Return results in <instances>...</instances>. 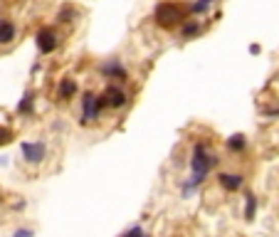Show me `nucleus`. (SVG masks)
Masks as SVG:
<instances>
[{"mask_svg":"<svg viewBox=\"0 0 279 237\" xmlns=\"http://www.w3.org/2000/svg\"><path fill=\"white\" fill-rule=\"evenodd\" d=\"M215 163H218V156L210 154L208 146L203 141H198L196 146H193V154H190V178H185L181 183L183 198H190L203 183L208 181L210 170L215 168Z\"/></svg>","mask_w":279,"mask_h":237,"instance_id":"obj_1","label":"nucleus"},{"mask_svg":"<svg viewBox=\"0 0 279 237\" xmlns=\"http://www.w3.org/2000/svg\"><path fill=\"white\" fill-rule=\"evenodd\" d=\"M185 15H188V8H181L178 3H170V0H163V3L156 5L154 20L161 28H176V25L185 23Z\"/></svg>","mask_w":279,"mask_h":237,"instance_id":"obj_2","label":"nucleus"},{"mask_svg":"<svg viewBox=\"0 0 279 237\" xmlns=\"http://www.w3.org/2000/svg\"><path fill=\"white\" fill-rule=\"evenodd\" d=\"M104 112V104H101V97L94 94V92H84L82 94V116H79V124H94Z\"/></svg>","mask_w":279,"mask_h":237,"instance_id":"obj_3","label":"nucleus"},{"mask_svg":"<svg viewBox=\"0 0 279 237\" xmlns=\"http://www.w3.org/2000/svg\"><path fill=\"white\" fill-rule=\"evenodd\" d=\"M20 154H23V161L30 163V166H40L47 156V146L45 141H23L20 143Z\"/></svg>","mask_w":279,"mask_h":237,"instance_id":"obj_4","label":"nucleus"},{"mask_svg":"<svg viewBox=\"0 0 279 237\" xmlns=\"http://www.w3.org/2000/svg\"><path fill=\"white\" fill-rule=\"evenodd\" d=\"M99 74L106 77V79H114V82H126L128 79V70L124 67L121 59H106L99 64Z\"/></svg>","mask_w":279,"mask_h":237,"instance_id":"obj_5","label":"nucleus"},{"mask_svg":"<svg viewBox=\"0 0 279 237\" xmlns=\"http://www.w3.org/2000/svg\"><path fill=\"white\" fill-rule=\"evenodd\" d=\"M101 101H104V106H109V109H124L126 104H128V97H126V92L119 84H109V87L101 92Z\"/></svg>","mask_w":279,"mask_h":237,"instance_id":"obj_6","label":"nucleus"},{"mask_svg":"<svg viewBox=\"0 0 279 237\" xmlns=\"http://www.w3.org/2000/svg\"><path fill=\"white\" fill-rule=\"evenodd\" d=\"M35 42H37L40 55H52L57 47H59V37H57V32L52 28H40V30H37Z\"/></svg>","mask_w":279,"mask_h":237,"instance_id":"obj_7","label":"nucleus"},{"mask_svg":"<svg viewBox=\"0 0 279 237\" xmlns=\"http://www.w3.org/2000/svg\"><path fill=\"white\" fill-rule=\"evenodd\" d=\"M218 183L223 185V190H227V193H238L245 185V176L242 173H218Z\"/></svg>","mask_w":279,"mask_h":237,"instance_id":"obj_8","label":"nucleus"},{"mask_svg":"<svg viewBox=\"0 0 279 237\" xmlns=\"http://www.w3.org/2000/svg\"><path fill=\"white\" fill-rule=\"evenodd\" d=\"M74 94H77V82H74L72 77L59 79V84H57V97L62 99V101H67V99H72Z\"/></svg>","mask_w":279,"mask_h":237,"instance_id":"obj_9","label":"nucleus"},{"mask_svg":"<svg viewBox=\"0 0 279 237\" xmlns=\"http://www.w3.org/2000/svg\"><path fill=\"white\" fill-rule=\"evenodd\" d=\"M15 25L8 20V17H0V45H10L15 40Z\"/></svg>","mask_w":279,"mask_h":237,"instance_id":"obj_10","label":"nucleus"},{"mask_svg":"<svg viewBox=\"0 0 279 237\" xmlns=\"http://www.w3.org/2000/svg\"><path fill=\"white\" fill-rule=\"evenodd\" d=\"M32 109H35V94H32V92H25L23 99L17 101V114H20V116H30Z\"/></svg>","mask_w":279,"mask_h":237,"instance_id":"obj_11","label":"nucleus"},{"mask_svg":"<svg viewBox=\"0 0 279 237\" xmlns=\"http://www.w3.org/2000/svg\"><path fill=\"white\" fill-rule=\"evenodd\" d=\"M225 146H227V151H232V154H240V151H245V146H247V139H245V134H232V136H227Z\"/></svg>","mask_w":279,"mask_h":237,"instance_id":"obj_12","label":"nucleus"},{"mask_svg":"<svg viewBox=\"0 0 279 237\" xmlns=\"http://www.w3.org/2000/svg\"><path fill=\"white\" fill-rule=\"evenodd\" d=\"M215 5V0H193L190 5H188V13L190 15H205Z\"/></svg>","mask_w":279,"mask_h":237,"instance_id":"obj_13","label":"nucleus"},{"mask_svg":"<svg viewBox=\"0 0 279 237\" xmlns=\"http://www.w3.org/2000/svg\"><path fill=\"white\" fill-rule=\"evenodd\" d=\"M181 35H183V40H190V37L200 35V23L198 20H185L181 25Z\"/></svg>","mask_w":279,"mask_h":237,"instance_id":"obj_14","label":"nucleus"},{"mask_svg":"<svg viewBox=\"0 0 279 237\" xmlns=\"http://www.w3.org/2000/svg\"><path fill=\"white\" fill-rule=\"evenodd\" d=\"M257 215V198L254 193H245V220H254Z\"/></svg>","mask_w":279,"mask_h":237,"instance_id":"obj_15","label":"nucleus"},{"mask_svg":"<svg viewBox=\"0 0 279 237\" xmlns=\"http://www.w3.org/2000/svg\"><path fill=\"white\" fill-rule=\"evenodd\" d=\"M74 8H70V5H67V8H62V10H59V13H57V23H72V20H74Z\"/></svg>","mask_w":279,"mask_h":237,"instance_id":"obj_16","label":"nucleus"},{"mask_svg":"<svg viewBox=\"0 0 279 237\" xmlns=\"http://www.w3.org/2000/svg\"><path fill=\"white\" fill-rule=\"evenodd\" d=\"M121 235H124V237H143L146 232H143V227H141V225H131V227H128L126 232H121Z\"/></svg>","mask_w":279,"mask_h":237,"instance_id":"obj_17","label":"nucleus"},{"mask_svg":"<svg viewBox=\"0 0 279 237\" xmlns=\"http://www.w3.org/2000/svg\"><path fill=\"white\" fill-rule=\"evenodd\" d=\"M13 141V131L8 128V126H0V146H5V143H10Z\"/></svg>","mask_w":279,"mask_h":237,"instance_id":"obj_18","label":"nucleus"},{"mask_svg":"<svg viewBox=\"0 0 279 237\" xmlns=\"http://www.w3.org/2000/svg\"><path fill=\"white\" fill-rule=\"evenodd\" d=\"M13 237H35V230H30V227H17L13 232Z\"/></svg>","mask_w":279,"mask_h":237,"instance_id":"obj_19","label":"nucleus"},{"mask_svg":"<svg viewBox=\"0 0 279 237\" xmlns=\"http://www.w3.org/2000/svg\"><path fill=\"white\" fill-rule=\"evenodd\" d=\"M247 52H250V55H260V52H262V47H260V45H254V42H252L250 47H247Z\"/></svg>","mask_w":279,"mask_h":237,"instance_id":"obj_20","label":"nucleus"},{"mask_svg":"<svg viewBox=\"0 0 279 237\" xmlns=\"http://www.w3.org/2000/svg\"><path fill=\"white\" fill-rule=\"evenodd\" d=\"M265 116H279V109H267Z\"/></svg>","mask_w":279,"mask_h":237,"instance_id":"obj_21","label":"nucleus"},{"mask_svg":"<svg viewBox=\"0 0 279 237\" xmlns=\"http://www.w3.org/2000/svg\"><path fill=\"white\" fill-rule=\"evenodd\" d=\"M143 237H151V235H143Z\"/></svg>","mask_w":279,"mask_h":237,"instance_id":"obj_22","label":"nucleus"},{"mask_svg":"<svg viewBox=\"0 0 279 237\" xmlns=\"http://www.w3.org/2000/svg\"><path fill=\"white\" fill-rule=\"evenodd\" d=\"M0 203H3V198H0Z\"/></svg>","mask_w":279,"mask_h":237,"instance_id":"obj_23","label":"nucleus"},{"mask_svg":"<svg viewBox=\"0 0 279 237\" xmlns=\"http://www.w3.org/2000/svg\"><path fill=\"white\" fill-rule=\"evenodd\" d=\"M119 237H124V235H119Z\"/></svg>","mask_w":279,"mask_h":237,"instance_id":"obj_24","label":"nucleus"}]
</instances>
